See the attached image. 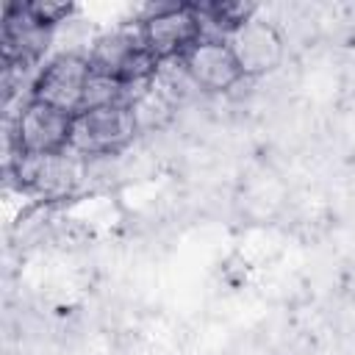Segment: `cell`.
<instances>
[{
    "mask_svg": "<svg viewBox=\"0 0 355 355\" xmlns=\"http://www.w3.org/2000/svg\"><path fill=\"white\" fill-rule=\"evenodd\" d=\"M72 125H75V116L58 108H50L44 103L28 100L17 111V119L11 128L14 153L36 155V158L67 155L72 144Z\"/></svg>",
    "mask_w": 355,
    "mask_h": 355,
    "instance_id": "5",
    "label": "cell"
},
{
    "mask_svg": "<svg viewBox=\"0 0 355 355\" xmlns=\"http://www.w3.org/2000/svg\"><path fill=\"white\" fill-rule=\"evenodd\" d=\"M139 33L158 64H172L202 39V22L194 3H166L141 17Z\"/></svg>",
    "mask_w": 355,
    "mask_h": 355,
    "instance_id": "3",
    "label": "cell"
},
{
    "mask_svg": "<svg viewBox=\"0 0 355 355\" xmlns=\"http://www.w3.org/2000/svg\"><path fill=\"white\" fill-rule=\"evenodd\" d=\"M136 133H139V122L130 103L94 105L75 116L69 150L89 158L116 155L133 141Z\"/></svg>",
    "mask_w": 355,
    "mask_h": 355,
    "instance_id": "2",
    "label": "cell"
},
{
    "mask_svg": "<svg viewBox=\"0 0 355 355\" xmlns=\"http://www.w3.org/2000/svg\"><path fill=\"white\" fill-rule=\"evenodd\" d=\"M25 6V11L39 22V25H44V28H55V25H61L69 14H72V6L69 3H50V0H36V3H22Z\"/></svg>",
    "mask_w": 355,
    "mask_h": 355,
    "instance_id": "8",
    "label": "cell"
},
{
    "mask_svg": "<svg viewBox=\"0 0 355 355\" xmlns=\"http://www.w3.org/2000/svg\"><path fill=\"white\" fill-rule=\"evenodd\" d=\"M178 64L183 67L194 89L202 92H227L239 86V80L244 78L227 39H216V36H202Z\"/></svg>",
    "mask_w": 355,
    "mask_h": 355,
    "instance_id": "6",
    "label": "cell"
},
{
    "mask_svg": "<svg viewBox=\"0 0 355 355\" xmlns=\"http://www.w3.org/2000/svg\"><path fill=\"white\" fill-rule=\"evenodd\" d=\"M89 64H92L94 75L108 78L116 86H122L130 100L144 86H150L161 69L155 55L147 50L139 28H125V31H114V33L100 36L92 44Z\"/></svg>",
    "mask_w": 355,
    "mask_h": 355,
    "instance_id": "1",
    "label": "cell"
},
{
    "mask_svg": "<svg viewBox=\"0 0 355 355\" xmlns=\"http://www.w3.org/2000/svg\"><path fill=\"white\" fill-rule=\"evenodd\" d=\"M92 75L94 72L89 55H78V53L55 55L31 80V100L58 108L69 116H78L86 108Z\"/></svg>",
    "mask_w": 355,
    "mask_h": 355,
    "instance_id": "4",
    "label": "cell"
},
{
    "mask_svg": "<svg viewBox=\"0 0 355 355\" xmlns=\"http://www.w3.org/2000/svg\"><path fill=\"white\" fill-rule=\"evenodd\" d=\"M244 78H255V75H266L269 69H275L283 58V39L280 33L261 19H250L244 22L230 39H227Z\"/></svg>",
    "mask_w": 355,
    "mask_h": 355,
    "instance_id": "7",
    "label": "cell"
}]
</instances>
